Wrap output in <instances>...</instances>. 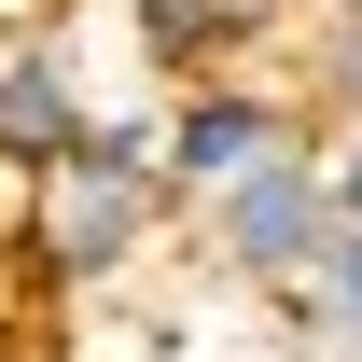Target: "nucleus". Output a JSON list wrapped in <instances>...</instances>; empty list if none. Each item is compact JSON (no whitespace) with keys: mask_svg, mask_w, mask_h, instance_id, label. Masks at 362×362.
I'll return each mask as SVG.
<instances>
[{"mask_svg":"<svg viewBox=\"0 0 362 362\" xmlns=\"http://www.w3.org/2000/svg\"><path fill=\"white\" fill-rule=\"evenodd\" d=\"M168 153H153V126L139 112H98L56 168H28V265L56 279V293H98V279H126L139 251H153V223H168Z\"/></svg>","mask_w":362,"mask_h":362,"instance_id":"f257e3e1","label":"nucleus"},{"mask_svg":"<svg viewBox=\"0 0 362 362\" xmlns=\"http://www.w3.org/2000/svg\"><path fill=\"white\" fill-rule=\"evenodd\" d=\"M307 98H279V84H251V70H195V84L153 112V153H168V195L181 209H209L223 181H251L265 153H307Z\"/></svg>","mask_w":362,"mask_h":362,"instance_id":"f03ea898","label":"nucleus"},{"mask_svg":"<svg viewBox=\"0 0 362 362\" xmlns=\"http://www.w3.org/2000/svg\"><path fill=\"white\" fill-rule=\"evenodd\" d=\"M320 237H334V168H320V139L307 153H265L251 181L209 195V265L251 279V293H293V279L320 265Z\"/></svg>","mask_w":362,"mask_h":362,"instance_id":"7ed1b4c3","label":"nucleus"},{"mask_svg":"<svg viewBox=\"0 0 362 362\" xmlns=\"http://www.w3.org/2000/svg\"><path fill=\"white\" fill-rule=\"evenodd\" d=\"M84 126L98 112H84V70H70V28L0 42V168H56Z\"/></svg>","mask_w":362,"mask_h":362,"instance_id":"20e7f679","label":"nucleus"},{"mask_svg":"<svg viewBox=\"0 0 362 362\" xmlns=\"http://www.w3.org/2000/svg\"><path fill=\"white\" fill-rule=\"evenodd\" d=\"M279 307L307 320V334H362V223H334V237H320V265L293 279Z\"/></svg>","mask_w":362,"mask_h":362,"instance_id":"39448f33","label":"nucleus"},{"mask_svg":"<svg viewBox=\"0 0 362 362\" xmlns=\"http://www.w3.org/2000/svg\"><path fill=\"white\" fill-rule=\"evenodd\" d=\"M307 112L362 126V14H320V42H307Z\"/></svg>","mask_w":362,"mask_h":362,"instance_id":"423d86ee","label":"nucleus"},{"mask_svg":"<svg viewBox=\"0 0 362 362\" xmlns=\"http://www.w3.org/2000/svg\"><path fill=\"white\" fill-rule=\"evenodd\" d=\"M320 168H334V223H362V126L320 139Z\"/></svg>","mask_w":362,"mask_h":362,"instance_id":"0eeeda50","label":"nucleus"},{"mask_svg":"<svg viewBox=\"0 0 362 362\" xmlns=\"http://www.w3.org/2000/svg\"><path fill=\"white\" fill-rule=\"evenodd\" d=\"M307 14H362V0H307Z\"/></svg>","mask_w":362,"mask_h":362,"instance_id":"6e6552de","label":"nucleus"}]
</instances>
